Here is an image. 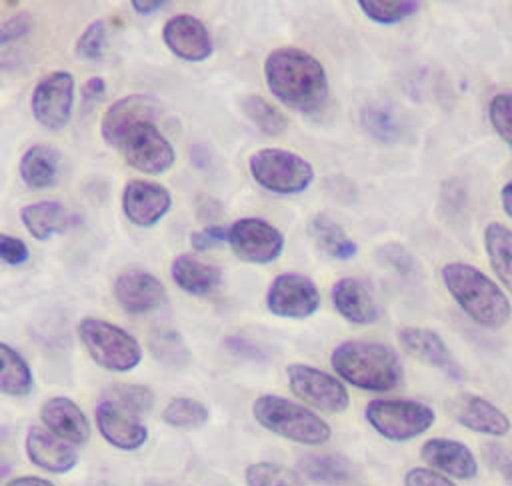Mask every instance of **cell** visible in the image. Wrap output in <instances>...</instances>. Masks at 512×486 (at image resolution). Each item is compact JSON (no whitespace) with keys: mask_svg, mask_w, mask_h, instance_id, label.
<instances>
[{"mask_svg":"<svg viewBox=\"0 0 512 486\" xmlns=\"http://www.w3.org/2000/svg\"><path fill=\"white\" fill-rule=\"evenodd\" d=\"M264 80L280 104L306 116L322 112L330 98L322 62L296 46H282L266 56Z\"/></svg>","mask_w":512,"mask_h":486,"instance_id":"cell-1","label":"cell"},{"mask_svg":"<svg viewBox=\"0 0 512 486\" xmlns=\"http://www.w3.org/2000/svg\"><path fill=\"white\" fill-rule=\"evenodd\" d=\"M330 366L342 382L368 392H388L402 380V362L396 350L368 338L336 344L330 354Z\"/></svg>","mask_w":512,"mask_h":486,"instance_id":"cell-2","label":"cell"},{"mask_svg":"<svg viewBox=\"0 0 512 486\" xmlns=\"http://www.w3.org/2000/svg\"><path fill=\"white\" fill-rule=\"evenodd\" d=\"M440 278L460 306V310L478 326L496 330L508 324L512 304L500 284L488 278L480 268L468 262H446Z\"/></svg>","mask_w":512,"mask_h":486,"instance_id":"cell-3","label":"cell"},{"mask_svg":"<svg viewBox=\"0 0 512 486\" xmlns=\"http://www.w3.org/2000/svg\"><path fill=\"white\" fill-rule=\"evenodd\" d=\"M254 420L268 432L304 446L326 444L332 428L312 408L278 394H262L252 404Z\"/></svg>","mask_w":512,"mask_h":486,"instance_id":"cell-4","label":"cell"},{"mask_svg":"<svg viewBox=\"0 0 512 486\" xmlns=\"http://www.w3.org/2000/svg\"><path fill=\"white\" fill-rule=\"evenodd\" d=\"M78 336L90 358L104 370L130 372L142 360L138 340L108 320L94 316L82 318L78 322Z\"/></svg>","mask_w":512,"mask_h":486,"instance_id":"cell-5","label":"cell"},{"mask_svg":"<svg viewBox=\"0 0 512 486\" xmlns=\"http://www.w3.org/2000/svg\"><path fill=\"white\" fill-rule=\"evenodd\" d=\"M248 170L264 190L278 196L300 194L314 180L312 164L286 148H260L252 152Z\"/></svg>","mask_w":512,"mask_h":486,"instance_id":"cell-6","label":"cell"},{"mask_svg":"<svg viewBox=\"0 0 512 486\" xmlns=\"http://www.w3.org/2000/svg\"><path fill=\"white\" fill-rule=\"evenodd\" d=\"M366 422L386 440L406 442L428 432L436 420L434 410L418 400L376 398L366 404Z\"/></svg>","mask_w":512,"mask_h":486,"instance_id":"cell-7","label":"cell"},{"mask_svg":"<svg viewBox=\"0 0 512 486\" xmlns=\"http://www.w3.org/2000/svg\"><path fill=\"white\" fill-rule=\"evenodd\" d=\"M286 378L290 390L308 406L326 412L340 414L350 406V394L338 376H332L310 364H288Z\"/></svg>","mask_w":512,"mask_h":486,"instance_id":"cell-8","label":"cell"},{"mask_svg":"<svg viewBox=\"0 0 512 486\" xmlns=\"http://www.w3.org/2000/svg\"><path fill=\"white\" fill-rule=\"evenodd\" d=\"M114 148L120 150L128 166L144 174H162L172 168L176 160L174 146L152 120L134 124L130 130L124 132Z\"/></svg>","mask_w":512,"mask_h":486,"instance_id":"cell-9","label":"cell"},{"mask_svg":"<svg viewBox=\"0 0 512 486\" xmlns=\"http://www.w3.org/2000/svg\"><path fill=\"white\" fill-rule=\"evenodd\" d=\"M228 246L248 264H270L284 250L282 232L264 218L246 216L232 222L228 228Z\"/></svg>","mask_w":512,"mask_h":486,"instance_id":"cell-10","label":"cell"},{"mask_svg":"<svg viewBox=\"0 0 512 486\" xmlns=\"http://www.w3.org/2000/svg\"><path fill=\"white\" fill-rule=\"evenodd\" d=\"M320 290L312 278L298 272L278 274L266 290V308L270 314L290 320H302L320 308Z\"/></svg>","mask_w":512,"mask_h":486,"instance_id":"cell-11","label":"cell"},{"mask_svg":"<svg viewBox=\"0 0 512 486\" xmlns=\"http://www.w3.org/2000/svg\"><path fill=\"white\" fill-rule=\"evenodd\" d=\"M32 114L48 130H62L72 116L74 76L66 70H54L38 80L32 92Z\"/></svg>","mask_w":512,"mask_h":486,"instance_id":"cell-12","label":"cell"},{"mask_svg":"<svg viewBox=\"0 0 512 486\" xmlns=\"http://www.w3.org/2000/svg\"><path fill=\"white\" fill-rule=\"evenodd\" d=\"M400 348L414 360L440 370L450 380H464V368L452 356L444 338L432 328L404 326L396 334Z\"/></svg>","mask_w":512,"mask_h":486,"instance_id":"cell-13","label":"cell"},{"mask_svg":"<svg viewBox=\"0 0 512 486\" xmlns=\"http://www.w3.org/2000/svg\"><path fill=\"white\" fill-rule=\"evenodd\" d=\"M446 412L460 426L492 438H502L512 428V422L504 410H500L494 402L470 392H462L448 398Z\"/></svg>","mask_w":512,"mask_h":486,"instance_id":"cell-14","label":"cell"},{"mask_svg":"<svg viewBox=\"0 0 512 486\" xmlns=\"http://www.w3.org/2000/svg\"><path fill=\"white\" fill-rule=\"evenodd\" d=\"M172 208L170 192L150 180H130L122 192V210L126 218L140 226L150 228L158 224Z\"/></svg>","mask_w":512,"mask_h":486,"instance_id":"cell-15","label":"cell"},{"mask_svg":"<svg viewBox=\"0 0 512 486\" xmlns=\"http://www.w3.org/2000/svg\"><path fill=\"white\" fill-rule=\"evenodd\" d=\"M162 38L168 50L186 62H202L214 50L208 28L192 14H176L166 20Z\"/></svg>","mask_w":512,"mask_h":486,"instance_id":"cell-16","label":"cell"},{"mask_svg":"<svg viewBox=\"0 0 512 486\" xmlns=\"http://www.w3.org/2000/svg\"><path fill=\"white\" fill-rule=\"evenodd\" d=\"M114 298L130 314H146L160 308L166 300L164 284L150 272L126 270L114 280Z\"/></svg>","mask_w":512,"mask_h":486,"instance_id":"cell-17","label":"cell"},{"mask_svg":"<svg viewBox=\"0 0 512 486\" xmlns=\"http://www.w3.org/2000/svg\"><path fill=\"white\" fill-rule=\"evenodd\" d=\"M96 428L110 446L124 452L138 450L148 440V428L140 422V416L130 414L106 400L96 406Z\"/></svg>","mask_w":512,"mask_h":486,"instance_id":"cell-18","label":"cell"},{"mask_svg":"<svg viewBox=\"0 0 512 486\" xmlns=\"http://www.w3.org/2000/svg\"><path fill=\"white\" fill-rule=\"evenodd\" d=\"M420 458L432 470L458 478L470 480L478 474V460L472 450L454 438H430L420 448Z\"/></svg>","mask_w":512,"mask_h":486,"instance_id":"cell-19","label":"cell"},{"mask_svg":"<svg viewBox=\"0 0 512 486\" xmlns=\"http://www.w3.org/2000/svg\"><path fill=\"white\" fill-rule=\"evenodd\" d=\"M28 460L50 474H66L78 462V452L66 440L54 436L46 428L34 426L28 430L24 440Z\"/></svg>","mask_w":512,"mask_h":486,"instance_id":"cell-20","label":"cell"},{"mask_svg":"<svg viewBox=\"0 0 512 486\" xmlns=\"http://www.w3.org/2000/svg\"><path fill=\"white\" fill-rule=\"evenodd\" d=\"M40 420L48 432L66 440L68 444H84L90 438V422L80 406L66 398L54 396L40 406Z\"/></svg>","mask_w":512,"mask_h":486,"instance_id":"cell-21","label":"cell"},{"mask_svg":"<svg viewBox=\"0 0 512 486\" xmlns=\"http://www.w3.org/2000/svg\"><path fill=\"white\" fill-rule=\"evenodd\" d=\"M336 312L352 324H372L380 316V308L368 286L352 276L338 278L330 290Z\"/></svg>","mask_w":512,"mask_h":486,"instance_id":"cell-22","label":"cell"},{"mask_svg":"<svg viewBox=\"0 0 512 486\" xmlns=\"http://www.w3.org/2000/svg\"><path fill=\"white\" fill-rule=\"evenodd\" d=\"M152 114H154V100H150L144 94H130L116 100L102 116L100 132L104 142L110 146H116L126 130H130L138 122L152 120Z\"/></svg>","mask_w":512,"mask_h":486,"instance_id":"cell-23","label":"cell"},{"mask_svg":"<svg viewBox=\"0 0 512 486\" xmlns=\"http://www.w3.org/2000/svg\"><path fill=\"white\" fill-rule=\"evenodd\" d=\"M170 276L176 282V286L192 296H206L214 292L220 286L222 272L198 260L192 254H180L170 264Z\"/></svg>","mask_w":512,"mask_h":486,"instance_id":"cell-24","label":"cell"},{"mask_svg":"<svg viewBox=\"0 0 512 486\" xmlns=\"http://www.w3.org/2000/svg\"><path fill=\"white\" fill-rule=\"evenodd\" d=\"M20 218L24 228L36 240H48L50 236L64 232L74 220L68 208L56 200H40V202L26 204L20 210Z\"/></svg>","mask_w":512,"mask_h":486,"instance_id":"cell-25","label":"cell"},{"mask_svg":"<svg viewBox=\"0 0 512 486\" xmlns=\"http://www.w3.org/2000/svg\"><path fill=\"white\" fill-rule=\"evenodd\" d=\"M308 234L316 248L334 260H350L358 254L356 242L346 234V230L326 214H314L308 222Z\"/></svg>","mask_w":512,"mask_h":486,"instance_id":"cell-26","label":"cell"},{"mask_svg":"<svg viewBox=\"0 0 512 486\" xmlns=\"http://www.w3.org/2000/svg\"><path fill=\"white\" fill-rule=\"evenodd\" d=\"M60 172V154L52 146L34 144L20 160V178L26 186L42 190L56 184Z\"/></svg>","mask_w":512,"mask_h":486,"instance_id":"cell-27","label":"cell"},{"mask_svg":"<svg viewBox=\"0 0 512 486\" xmlns=\"http://www.w3.org/2000/svg\"><path fill=\"white\" fill-rule=\"evenodd\" d=\"M484 250L494 274L512 294V230L502 222H490L484 228Z\"/></svg>","mask_w":512,"mask_h":486,"instance_id":"cell-28","label":"cell"},{"mask_svg":"<svg viewBox=\"0 0 512 486\" xmlns=\"http://www.w3.org/2000/svg\"><path fill=\"white\" fill-rule=\"evenodd\" d=\"M300 472L318 482V484H344L352 476V466L346 458L338 454H322V452H308L302 454L298 460Z\"/></svg>","mask_w":512,"mask_h":486,"instance_id":"cell-29","label":"cell"},{"mask_svg":"<svg viewBox=\"0 0 512 486\" xmlns=\"http://www.w3.org/2000/svg\"><path fill=\"white\" fill-rule=\"evenodd\" d=\"M34 376L28 362L8 344L0 342V392L8 396H28Z\"/></svg>","mask_w":512,"mask_h":486,"instance_id":"cell-30","label":"cell"},{"mask_svg":"<svg viewBox=\"0 0 512 486\" xmlns=\"http://www.w3.org/2000/svg\"><path fill=\"white\" fill-rule=\"evenodd\" d=\"M360 124L370 138L384 144H394L402 140L406 130L402 118L382 104L364 106L360 112Z\"/></svg>","mask_w":512,"mask_h":486,"instance_id":"cell-31","label":"cell"},{"mask_svg":"<svg viewBox=\"0 0 512 486\" xmlns=\"http://www.w3.org/2000/svg\"><path fill=\"white\" fill-rule=\"evenodd\" d=\"M148 348L152 356L168 368H184L192 358L184 338L172 328L152 330L148 336Z\"/></svg>","mask_w":512,"mask_h":486,"instance_id":"cell-32","label":"cell"},{"mask_svg":"<svg viewBox=\"0 0 512 486\" xmlns=\"http://www.w3.org/2000/svg\"><path fill=\"white\" fill-rule=\"evenodd\" d=\"M244 116L266 136H280L288 128V118L272 102L258 94H246L240 98Z\"/></svg>","mask_w":512,"mask_h":486,"instance_id":"cell-33","label":"cell"},{"mask_svg":"<svg viewBox=\"0 0 512 486\" xmlns=\"http://www.w3.org/2000/svg\"><path fill=\"white\" fill-rule=\"evenodd\" d=\"M208 418H210V412H208L206 404H202L196 398H188V396L172 398L162 410V420L168 426L180 428V430L202 428L208 422Z\"/></svg>","mask_w":512,"mask_h":486,"instance_id":"cell-34","label":"cell"},{"mask_svg":"<svg viewBox=\"0 0 512 486\" xmlns=\"http://www.w3.org/2000/svg\"><path fill=\"white\" fill-rule=\"evenodd\" d=\"M420 2L416 0H358V8L362 14L382 26H390L402 22L420 10Z\"/></svg>","mask_w":512,"mask_h":486,"instance_id":"cell-35","label":"cell"},{"mask_svg":"<svg viewBox=\"0 0 512 486\" xmlns=\"http://www.w3.org/2000/svg\"><path fill=\"white\" fill-rule=\"evenodd\" d=\"M246 486H306L302 476L278 462H254L244 470Z\"/></svg>","mask_w":512,"mask_h":486,"instance_id":"cell-36","label":"cell"},{"mask_svg":"<svg viewBox=\"0 0 512 486\" xmlns=\"http://www.w3.org/2000/svg\"><path fill=\"white\" fill-rule=\"evenodd\" d=\"M104 400L130 412L142 416L154 406V394L142 384H112L104 392Z\"/></svg>","mask_w":512,"mask_h":486,"instance_id":"cell-37","label":"cell"},{"mask_svg":"<svg viewBox=\"0 0 512 486\" xmlns=\"http://www.w3.org/2000/svg\"><path fill=\"white\" fill-rule=\"evenodd\" d=\"M374 256H376V260L382 266L390 268L392 272H396L398 276H402L406 280L418 276V262H416V258L400 242H386V244L378 246Z\"/></svg>","mask_w":512,"mask_h":486,"instance_id":"cell-38","label":"cell"},{"mask_svg":"<svg viewBox=\"0 0 512 486\" xmlns=\"http://www.w3.org/2000/svg\"><path fill=\"white\" fill-rule=\"evenodd\" d=\"M488 120L494 132L512 148V94L500 92L488 104Z\"/></svg>","mask_w":512,"mask_h":486,"instance_id":"cell-39","label":"cell"},{"mask_svg":"<svg viewBox=\"0 0 512 486\" xmlns=\"http://www.w3.org/2000/svg\"><path fill=\"white\" fill-rule=\"evenodd\" d=\"M104 44H106V24L104 20H94L80 34L76 42V54L86 60H98L102 58Z\"/></svg>","mask_w":512,"mask_h":486,"instance_id":"cell-40","label":"cell"},{"mask_svg":"<svg viewBox=\"0 0 512 486\" xmlns=\"http://www.w3.org/2000/svg\"><path fill=\"white\" fill-rule=\"evenodd\" d=\"M30 258L28 246L10 234L0 232V260L8 266H20Z\"/></svg>","mask_w":512,"mask_h":486,"instance_id":"cell-41","label":"cell"},{"mask_svg":"<svg viewBox=\"0 0 512 486\" xmlns=\"http://www.w3.org/2000/svg\"><path fill=\"white\" fill-rule=\"evenodd\" d=\"M224 348L230 354L246 358V360H264L266 358V352H264V348L260 344H256L254 340H250L246 336H240V334L226 336L224 338Z\"/></svg>","mask_w":512,"mask_h":486,"instance_id":"cell-42","label":"cell"},{"mask_svg":"<svg viewBox=\"0 0 512 486\" xmlns=\"http://www.w3.org/2000/svg\"><path fill=\"white\" fill-rule=\"evenodd\" d=\"M404 486H456V482L432 468L416 466L404 474Z\"/></svg>","mask_w":512,"mask_h":486,"instance_id":"cell-43","label":"cell"},{"mask_svg":"<svg viewBox=\"0 0 512 486\" xmlns=\"http://www.w3.org/2000/svg\"><path fill=\"white\" fill-rule=\"evenodd\" d=\"M486 464L500 476L512 480V452L500 444H486L482 448Z\"/></svg>","mask_w":512,"mask_h":486,"instance_id":"cell-44","label":"cell"},{"mask_svg":"<svg viewBox=\"0 0 512 486\" xmlns=\"http://www.w3.org/2000/svg\"><path fill=\"white\" fill-rule=\"evenodd\" d=\"M228 238V228L222 226H206L202 230H194L190 234V244L194 250H210L224 244Z\"/></svg>","mask_w":512,"mask_h":486,"instance_id":"cell-45","label":"cell"},{"mask_svg":"<svg viewBox=\"0 0 512 486\" xmlns=\"http://www.w3.org/2000/svg\"><path fill=\"white\" fill-rule=\"evenodd\" d=\"M30 28V16L28 14H16L8 18L4 24H0V46L18 40L24 36Z\"/></svg>","mask_w":512,"mask_h":486,"instance_id":"cell-46","label":"cell"},{"mask_svg":"<svg viewBox=\"0 0 512 486\" xmlns=\"http://www.w3.org/2000/svg\"><path fill=\"white\" fill-rule=\"evenodd\" d=\"M104 90H106V84H104V80L100 78V76H92V78H88L84 84H82V100L88 104V102H96L98 98H102V94H104Z\"/></svg>","mask_w":512,"mask_h":486,"instance_id":"cell-47","label":"cell"},{"mask_svg":"<svg viewBox=\"0 0 512 486\" xmlns=\"http://www.w3.org/2000/svg\"><path fill=\"white\" fill-rule=\"evenodd\" d=\"M6 486H56V484H52L50 480L40 478V476H18V478L8 480Z\"/></svg>","mask_w":512,"mask_h":486,"instance_id":"cell-48","label":"cell"},{"mask_svg":"<svg viewBox=\"0 0 512 486\" xmlns=\"http://www.w3.org/2000/svg\"><path fill=\"white\" fill-rule=\"evenodd\" d=\"M132 8L138 12V14H152L156 10H160L162 6H166V2L162 0H154V2H142V0H132L130 2Z\"/></svg>","mask_w":512,"mask_h":486,"instance_id":"cell-49","label":"cell"},{"mask_svg":"<svg viewBox=\"0 0 512 486\" xmlns=\"http://www.w3.org/2000/svg\"><path fill=\"white\" fill-rule=\"evenodd\" d=\"M500 204L508 218H512V180H508L500 190Z\"/></svg>","mask_w":512,"mask_h":486,"instance_id":"cell-50","label":"cell"}]
</instances>
